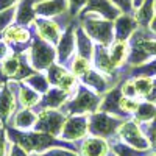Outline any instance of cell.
Returning <instances> with one entry per match:
<instances>
[{
    "mask_svg": "<svg viewBox=\"0 0 156 156\" xmlns=\"http://www.w3.org/2000/svg\"><path fill=\"white\" fill-rule=\"evenodd\" d=\"M27 58L34 70H47L56 59V48L37 36L27 51Z\"/></svg>",
    "mask_w": 156,
    "mask_h": 156,
    "instance_id": "cell-4",
    "label": "cell"
},
{
    "mask_svg": "<svg viewBox=\"0 0 156 156\" xmlns=\"http://www.w3.org/2000/svg\"><path fill=\"white\" fill-rule=\"evenodd\" d=\"M8 151V142L5 140V137H2L0 139V156H6Z\"/></svg>",
    "mask_w": 156,
    "mask_h": 156,
    "instance_id": "cell-45",
    "label": "cell"
},
{
    "mask_svg": "<svg viewBox=\"0 0 156 156\" xmlns=\"http://www.w3.org/2000/svg\"><path fill=\"white\" fill-rule=\"evenodd\" d=\"M67 120V114L59 109H41L37 114V122L34 125V131L47 133L51 136H59L64 123Z\"/></svg>",
    "mask_w": 156,
    "mask_h": 156,
    "instance_id": "cell-6",
    "label": "cell"
},
{
    "mask_svg": "<svg viewBox=\"0 0 156 156\" xmlns=\"http://www.w3.org/2000/svg\"><path fill=\"white\" fill-rule=\"evenodd\" d=\"M101 103V95L94 92L90 87L86 84H78L75 89V94L72 98H69L64 105V112L67 115H87V114H94L98 111Z\"/></svg>",
    "mask_w": 156,
    "mask_h": 156,
    "instance_id": "cell-2",
    "label": "cell"
},
{
    "mask_svg": "<svg viewBox=\"0 0 156 156\" xmlns=\"http://www.w3.org/2000/svg\"><path fill=\"white\" fill-rule=\"evenodd\" d=\"M36 20L34 0H20L16 6V23L27 27Z\"/></svg>",
    "mask_w": 156,
    "mask_h": 156,
    "instance_id": "cell-23",
    "label": "cell"
},
{
    "mask_svg": "<svg viewBox=\"0 0 156 156\" xmlns=\"http://www.w3.org/2000/svg\"><path fill=\"white\" fill-rule=\"evenodd\" d=\"M108 48H109V56H111L114 67L119 69L120 66H123L126 62V58H128V42L114 41Z\"/></svg>",
    "mask_w": 156,
    "mask_h": 156,
    "instance_id": "cell-25",
    "label": "cell"
},
{
    "mask_svg": "<svg viewBox=\"0 0 156 156\" xmlns=\"http://www.w3.org/2000/svg\"><path fill=\"white\" fill-rule=\"evenodd\" d=\"M137 22L129 14H120L114 20V41L128 42V39L137 31Z\"/></svg>",
    "mask_w": 156,
    "mask_h": 156,
    "instance_id": "cell-14",
    "label": "cell"
},
{
    "mask_svg": "<svg viewBox=\"0 0 156 156\" xmlns=\"http://www.w3.org/2000/svg\"><path fill=\"white\" fill-rule=\"evenodd\" d=\"M69 95H70L69 92L55 86L45 92L42 100L39 101V108L41 109H59L61 106L66 105V101L69 100Z\"/></svg>",
    "mask_w": 156,
    "mask_h": 156,
    "instance_id": "cell-20",
    "label": "cell"
},
{
    "mask_svg": "<svg viewBox=\"0 0 156 156\" xmlns=\"http://www.w3.org/2000/svg\"><path fill=\"white\" fill-rule=\"evenodd\" d=\"M19 101L23 108H33L36 105H39V101H41V95L39 92H36L34 89H31L30 86L23 84L19 87Z\"/></svg>",
    "mask_w": 156,
    "mask_h": 156,
    "instance_id": "cell-28",
    "label": "cell"
},
{
    "mask_svg": "<svg viewBox=\"0 0 156 156\" xmlns=\"http://www.w3.org/2000/svg\"><path fill=\"white\" fill-rule=\"evenodd\" d=\"M89 133V115H69L61 131V139L66 142L81 140Z\"/></svg>",
    "mask_w": 156,
    "mask_h": 156,
    "instance_id": "cell-8",
    "label": "cell"
},
{
    "mask_svg": "<svg viewBox=\"0 0 156 156\" xmlns=\"http://www.w3.org/2000/svg\"><path fill=\"white\" fill-rule=\"evenodd\" d=\"M92 61H94V67L101 72L103 75L106 76H112L114 72H115V67L111 61V56H109V48L106 45H100V44H95V51H94V56H92ZM114 81V80H112Z\"/></svg>",
    "mask_w": 156,
    "mask_h": 156,
    "instance_id": "cell-18",
    "label": "cell"
},
{
    "mask_svg": "<svg viewBox=\"0 0 156 156\" xmlns=\"http://www.w3.org/2000/svg\"><path fill=\"white\" fill-rule=\"evenodd\" d=\"M76 50V41H75V30L72 25L66 28V31H62L59 41L56 44V59L59 64H67L70 56L73 55V51Z\"/></svg>",
    "mask_w": 156,
    "mask_h": 156,
    "instance_id": "cell-11",
    "label": "cell"
},
{
    "mask_svg": "<svg viewBox=\"0 0 156 156\" xmlns=\"http://www.w3.org/2000/svg\"><path fill=\"white\" fill-rule=\"evenodd\" d=\"M117 137L120 140L126 142L131 147L142 150V151H148L150 147V142L147 139V136L142 133V128L140 123H137L136 120H125L122 122V125L117 129Z\"/></svg>",
    "mask_w": 156,
    "mask_h": 156,
    "instance_id": "cell-7",
    "label": "cell"
},
{
    "mask_svg": "<svg viewBox=\"0 0 156 156\" xmlns=\"http://www.w3.org/2000/svg\"><path fill=\"white\" fill-rule=\"evenodd\" d=\"M9 56V48H8V44L5 41H0V61H3L5 58Z\"/></svg>",
    "mask_w": 156,
    "mask_h": 156,
    "instance_id": "cell-43",
    "label": "cell"
},
{
    "mask_svg": "<svg viewBox=\"0 0 156 156\" xmlns=\"http://www.w3.org/2000/svg\"><path fill=\"white\" fill-rule=\"evenodd\" d=\"M112 151L115 156H144L147 151H142V150H137L134 147H131L129 144L123 140H119V142H114L112 144Z\"/></svg>",
    "mask_w": 156,
    "mask_h": 156,
    "instance_id": "cell-30",
    "label": "cell"
},
{
    "mask_svg": "<svg viewBox=\"0 0 156 156\" xmlns=\"http://www.w3.org/2000/svg\"><path fill=\"white\" fill-rule=\"evenodd\" d=\"M2 37H3V33H0V41H2Z\"/></svg>",
    "mask_w": 156,
    "mask_h": 156,
    "instance_id": "cell-50",
    "label": "cell"
},
{
    "mask_svg": "<svg viewBox=\"0 0 156 156\" xmlns=\"http://www.w3.org/2000/svg\"><path fill=\"white\" fill-rule=\"evenodd\" d=\"M134 115V120L137 123H148L153 119H156V105L150 101H140L139 103V108L136 109Z\"/></svg>",
    "mask_w": 156,
    "mask_h": 156,
    "instance_id": "cell-26",
    "label": "cell"
},
{
    "mask_svg": "<svg viewBox=\"0 0 156 156\" xmlns=\"http://www.w3.org/2000/svg\"><path fill=\"white\" fill-rule=\"evenodd\" d=\"M145 100L150 101V103H154V105H156V78H153V86H151V89H150L148 95L145 97Z\"/></svg>",
    "mask_w": 156,
    "mask_h": 156,
    "instance_id": "cell-42",
    "label": "cell"
},
{
    "mask_svg": "<svg viewBox=\"0 0 156 156\" xmlns=\"http://www.w3.org/2000/svg\"><path fill=\"white\" fill-rule=\"evenodd\" d=\"M139 103L140 101H137L136 98H131V97H122L120 98V108H122V111L129 117V115H133L134 112H136V109L139 108Z\"/></svg>",
    "mask_w": 156,
    "mask_h": 156,
    "instance_id": "cell-36",
    "label": "cell"
},
{
    "mask_svg": "<svg viewBox=\"0 0 156 156\" xmlns=\"http://www.w3.org/2000/svg\"><path fill=\"white\" fill-rule=\"evenodd\" d=\"M67 73V69L62 66L59 62H53L51 66L47 69V78H48V83L53 84V86H58L61 78Z\"/></svg>",
    "mask_w": 156,
    "mask_h": 156,
    "instance_id": "cell-32",
    "label": "cell"
},
{
    "mask_svg": "<svg viewBox=\"0 0 156 156\" xmlns=\"http://www.w3.org/2000/svg\"><path fill=\"white\" fill-rule=\"evenodd\" d=\"M122 97H123V94H122L120 86H114L112 89L108 90L105 95H101V103H100L98 111L111 114V115H115V117L123 119V120L128 119V115L120 108V98Z\"/></svg>",
    "mask_w": 156,
    "mask_h": 156,
    "instance_id": "cell-10",
    "label": "cell"
},
{
    "mask_svg": "<svg viewBox=\"0 0 156 156\" xmlns=\"http://www.w3.org/2000/svg\"><path fill=\"white\" fill-rule=\"evenodd\" d=\"M36 122H37V114L31 108H23L14 115L12 128L20 129V131H30V129H34Z\"/></svg>",
    "mask_w": 156,
    "mask_h": 156,
    "instance_id": "cell-24",
    "label": "cell"
},
{
    "mask_svg": "<svg viewBox=\"0 0 156 156\" xmlns=\"http://www.w3.org/2000/svg\"><path fill=\"white\" fill-rule=\"evenodd\" d=\"M2 123H3V122H0V139L3 137V128H2Z\"/></svg>",
    "mask_w": 156,
    "mask_h": 156,
    "instance_id": "cell-48",
    "label": "cell"
},
{
    "mask_svg": "<svg viewBox=\"0 0 156 156\" xmlns=\"http://www.w3.org/2000/svg\"><path fill=\"white\" fill-rule=\"evenodd\" d=\"M83 80V84H86L87 87H90L94 90V92H97L98 95H103L106 94L109 89H112V80L109 76L103 75L101 72H98L97 69H90L84 76H81Z\"/></svg>",
    "mask_w": 156,
    "mask_h": 156,
    "instance_id": "cell-16",
    "label": "cell"
},
{
    "mask_svg": "<svg viewBox=\"0 0 156 156\" xmlns=\"http://www.w3.org/2000/svg\"><path fill=\"white\" fill-rule=\"evenodd\" d=\"M145 156H156V151L154 153H150V154H145Z\"/></svg>",
    "mask_w": 156,
    "mask_h": 156,
    "instance_id": "cell-49",
    "label": "cell"
},
{
    "mask_svg": "<svg viewBox=\"0 0 156 156\" xmlns=\"http://www.w3.org/2000/svg\"><path fill=\"white\" fill-rule=\"evenodd\" d=\"M16 109L14 83H3L0 86V122H6Z\"/></svg>",
    "mask_w": 156,
    "mask_h": 156,
    "instance_id": "cell-15",
    "label": "cell"
},
{
    "mask_svg": "<svg viewBox=\"0 0 156 156\" xmlns=\"http://www.w3.org/2000/svg\"><path fill=\"white\" fill-rule=\"evenodd\" d=\"M120 89H122V94L125 95V97H131V98H134L136 95H137V92H136V87H134V81H131V80H126L122 86H120Z\"/></svg>",
    "mask_w": 156,
    "mask_h": 156,
    "instance_id": "cell-40",
    "label": "cell"
},
{
    "mask_svg": "<svg viewBox=\"0 0 156 156\" xmlns=\"http://www.w3.org/2000/svg\"><path fill=\"white\" fill-rule=\"evenodd\" d=\"M142 131H145V136L150 142V147L156 151V119H153L148 123H140Z\"/></svg>",
    "mask_w": 156,
    "mask_h": 156,
    "instance_id": "cell-35",
    "label": "cell"
},
{
    "mask_svg": "<svg viewBox=\"0 0 156 156\" xmlns=\"http://www.w3.org/2000/svg\"><path fill=\"white\" fill-rule=\"evenodd\" d=\"M154 9H156V0H144L134 11V19L140 28H148L150 23L154 17Z\"/></svg>",
    "mask_w": 156,
    "mask_h": 156,
    "instance_id": "cell-21",
    "label": "cell"
},
{
    "mask_svg": "<svg viewBox=\"0 0 156 156\" xmlns=\"http://www.w3.org/2000/svg\"><path fill=\"white\" fill-rule=\"evenodd\" d=\"M75 41H76V53L80 56H83V58H87V59L92 61L95 45H94V41L83 30L81 25L75 30Z\"/></svg>",
    "mask_w": 156,
    "mask_h": 156,
    "instance_id": "cell-22",
    "label": "cell"
},
{
    "mask_svg": "<svg viewBox=\"0 0 156 156\" xmlns=\"http://www.w3.org/2000/svg\"><path fill=\"white\" fill-rule=\"evenodd\" d=\"M81 27L95 44L111 45L114 42V22L92 14H81Z\"/></svg>",
    "mask_w": 156,
    "mask_h": 156,
    "instance_id": "cell-3",
    "label": "cell"
},
{
    "mask_svg": "<svg viewBox=\"0 0 156 156\" xmlns=\"http://www.w3.org/2000/svg\"><path fill=\"white\" fill-rule=\"evenodd\" d=\"M30 31L22 27V25H9V27L3 31V39L6 44H16L19 48L17 51L20 53V51L27 47V44L30 42Z\"/></svg>",
    "mask_w": 156,
    "mask_h": 156,
    "instance_id": "cell-19",
    "label": "cell"
},
{
    "mask_svg": "<svg viewBox=\"0 0 156 156\" xmlns=\"http://www.w3.org/2000/svg\"><path fill=\"white\" fill-rule=\"evenodd\" d=\"M22 59H23V55L17 53V55H9L8 58H5L2 61V73L5 76H9V78H14L20 70V66H22Z\"/></svg>",
    "mask_w": 156,
    "mask_h": 156,
    "instance_id": "cell-27",
    "label": "cell"
},
{
    "mask_svg": "<svg viewBox=\"0 0 156 156\" xmlns=\"http://www.w3.org/2000/svg\"><path fill=\"white\" fill-rule=\"evenodd\" d=\"M111 2L122 11V14H129L134 8L133 0H111Z\"/></svg>",
    "mask_w": 156,
    "mask_h": 156,
    "instance_id": "cell-39",
    "label": "cell"
},
{
    "mask_svg": "<svg viewBox=\"0 0 156 156\" xmlns=\"http://www.w3.org/2000/svg\"><path fill=\"white\" fill-rule=\"evenodd\" d=\"M33 156H78V154L75 153V150H66L62 147H51L45 151L36 153Z\"/></svg>",
    "mask_w": 156,
    "mask_h": 156,
    "instance_id": "cell-37",
    "label": "cell"
},
{
    "mask_svg": "<svg viewBox=\"0 0 156 156\" xmlns=\"http://www.w3.org/2000/svg\"><path fill=\"white\" fill-rule=\"evenodd\" d=\"M25 84L27 86H30L31 89H34L36 92H39V94H45L47 90L50 89L48 86H50V83H48V78L47 76H44L42 73H39V72H34L33 75H30L28 78H25Z\"/></svg>",
    "mask_w": 156,
    "mask_h": 156,
    "instance_id": "cell-29",
    "label": "cell"
},
{
    "mask_svg": "<svg viewBox=\"0 0 156 156\" xmlns=\"http://www.w3.org/2000/svg\"><path fill=\"white\" fill-rule=\"evenodd\" d=\"M8 137L12 140V144L20 145L23 150L28 153H41L51 147H67L69 144L66 140H58L55 136L47 134V133H39V131H20L16 128L8 129Z\"/></svg>",
    "mask_w": 156,
    "mask_h": 156,
    "instance_id": "cell-1",
    "label": "cell"
},
{
    "mask_svg": "<svg viewBox=\"0 0 156 156\" xmlns=\"http://www.w3.org/2000/svg\"><path fill=\"white\" fill-rule=\"evenodd\" d=\"M72 73L75 75V76H84L89 70H90V59H87V58H83V56H80V55H75L73 56V61H72Z\"/></svg>",
    "mask_w": 156,
    "mask_h": 156,
    "instance_id": "cell-31",
    "label": "cell"
},
{
    "mask_svg": "<svg viewBox=\"0 0 156 156\" xmlns=\"http://www.w3.org/2000/svg\"><path fill=\"white\" fill-rule=\"evenodd\" d=\"M34 27H36L37 36L41 39H44L45 42L51 44V45H56L61 34H62L59 23L55 22V20H50L47 17H36Z\"/></svg>",
    "mask_w": 156,
    "mask_h": 156,
    "instance_id": "cell-12",
    "label": "cell"
},
{
    "mask_svg": "<svg viewBox=\"0 0 156 156\" xmlns=\"http://www.w3.org/2000/svg\"><path fill=\"white\" fill-rule=\"evenodd\" d=\"M122 122L123 119L97 111L89 115V133L92 136H98L109 140L112 136H117V129L122 125Z\"/></svg>",
    "mask_w": 156,
    "mask_h": 156,
    "instance_id": "cell-5",
    "label": "cell"
},
{
    "mask_svg": "<svg viewBox=\"0 0 156 156\" xmlns=\"http://www.w3.org/2000/svg\"><path fill=\"white\" fill-rule=\"evenodd\" d=\"M81 14H95L106 20H115L122 14V11L117 8L111 0H87V5Z\"/></svg>",
    "mask_w": 156,
    "mask_h": 156,
    "instance_id": "cell-9",
    "label": "cell"
},
{
    "mask_svg": "<svg viewBox=\"0 0 156 156\" xmlns=\"http://www.w3.org/2000/svg\"><path fill=\"white\" fill-rule=\"evenodd\" d=\"M12 20H16V6L0 11V33L5 31L9 25H12Z\"/></svg>",
    "mask_w": 156,
    "mask_h": 156,
    "instance_id": "cell-34",
    "label": "cell"
},
{
    "mask_svg": "<svg viewBox=\"0 0 156 156\" xmlns=\"http://www.w3.org/2000/svg\"><path fill=\"white\" fill-rule=\"evenodd\" d=\"M8 156H30V153H28L27 150H23L20 145H17V144H12V145L9 147Z\"/></svg>",
    "mask_w": 156,
    "mask_h": 156,
    "instance_id": "cell-41",
    "label": "cell"
},
{
    "mask_svg": "<svg viewBox=\"0 0 156 156\" xmlns=\"http://www.w3.org/2000/svg\"><path fill=\"white\" fill-rule=\"evenodd\" d=\"M69 3V14L73 17L78 12H81V9L87 5V0H67Z\"/></svg>",
    "mask_w": 156,
    "mask_h": 156,
    "instance_id": "cell-38",
    "label": "cell"
},
{
    "mask_svg": "<svg viewBox=\"0 0 156 156\" xmlns=\"http://www.w3.org/2000/svg\"><path fill=\"white\" fill-rule=\"evenodd\" d=\"M133 81H134V87H136L137 95L145 98L150 92L151 86H153V76H136Z\"/></svg>",
    "mask_w": 156,
    "mask_h": 156,
    "instance_id": "cell-33",
    "label": "cell"
},
{
    "mask_svg": "<svg viewBox=\"0 0 156 156\" xmlns=\"http://www.w3.org/2000/svg\"><path fill=\"white\" fill-rule=\"evenodd\" d=\"M69 9L67 0H39L34 3V12L37 17H56Z\"/></svg>",
    "mask_w": 156,
    "mask_h": 156,
    "instance_id": "cell-13",
    "label": "cell"
},
{
    "mask_svg": "<svg viewBox=\"0 0 156 156\" xmlns=\"http://www.w3.org/2000/svg\"><path fill=\"white\" fill-rule=\"evenodd\" d=\"M80 154L81 156H108L109 154V142H108V139L90 134L80 145Z\"/></svg>",
    "mask_w": 156,
    "mask_h": 156,
    "instance_id": "cell-17",
    "label": "cell"
},
{
    "mask_svg": "<svg viewBox=\"0 0 156 156\" xmlns=\"http://www.w3.org/2000/svg\"><path fill=\"white\" fill-rule=\"evenodd\" d=\"M148 30L153 33V34H156V14H154V17H153V20H151V23H150V27H148Z\"/></svg>",
    "mask_w": 156,
    "mask_h": 156,
    "instance_id": "cell-46",
    "label": "cell"
},
{
    "mask_svg": "<svg viewBox=\"0 0 156 156\" xmlns=\"http://www.w3.org/2000/svg\"><path fill=\"white\" fill-rule=\"evenodd\" d=\"M142 2H144V0H133V3H134V8H137Z\"/></svg>",
    "mask_w": 156,
    "mask_h": 156,
    "instance_id": "cell-47",
    "label": "cell"
},
{
    "mask_svg": "<svg viewBox=\"0 0 156 156\" xmlns=\"http://www.w3.org/2000/svg\"><path fill=\"white\" fill-rule=\"evenodd\" d=\"M19 2H20V0H0V11L8 9L11 6H16Z\"/></svg>",
    "mask_w": 156,
    "mask_h": 156,
    "instance_id": "cell-44",
    "label": "cell"
}]
</instances>
